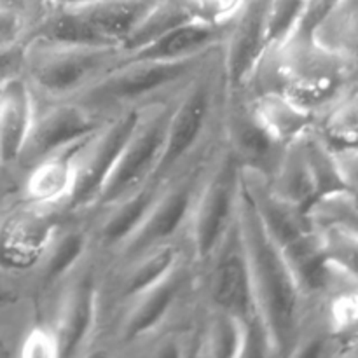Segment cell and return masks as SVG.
<instances>
[{
	"mask_svg": "<svg viewBox=\"0 0 358 358\" xmlns=\"http://www.w3.org/2000/svg\"><path fill=\"white\" fill-rule=\"evenodd\" d=\"M220 49L185 59L126 58L73 101L108 121L124 110L180 94Z\"/></svg>",
	"mask_w": 358,
	"mask_h": 358,
	"instance_id": "4",
	"label": "cell"
},
{
	"mask_svg": "<svg viewBox=\"0 0 358 358\" xmlns=\"http://www.w3.org/2000/svg\"><path fill=\"white\" fill-rule=\"evenodd\" d=\"M161 187L163 180L150 178L147 184L126 198L86 212L91 248L103 264L110 262L142 227L159 196Z\"/></svg>",
	"mask_w": 358,
	"mask_h": 358,
	"instance_id": "18",
	"label": "cell"
},
{
	"mask_svg": "<svg viewBox=\"0 0 358 358\" xmlns=\"http://www.w3.org/2000/svg\"><path fill=\"white\" fill-rule=\"evenodd\" d=\"M266 9L268 0H241L231 17L229 31L222 48V66L229 91L243 90L247 86L248 79L268 51Z\"/></svg>",
	"mask_w": 358,
	"mask_h": 358,
	"instance_id": "20",
	"label": "cell"
},
{
	"mask_svg": "<svg viewBox=\"0 0 358 358\" xmlns=\"http://www.w3.org/2000/svg\"><path fill=\"white\" fill-rule=\"evenodd\" d=\"M304 0H268L266 38L268 49L285 44L297 34L303 21Z\"/></svg>",
	"mask_w": 358,
	"mask_h": 358,
	"instance_id": "31",
	"label": "cell"
},
{
	"mask_svg": "<svg viewBox=\"0 0 358 358\" xmlns=\"http://www.w3.org/2000/svg\"><path fill=\"white\" fill-rule=\"evenodd\" d=\"M41 10L38 0H0V59L21 52L34 37Z\"/></svg>",
	"mask_w": 358,
	"mask_h": 358,
	"instance_id": "29",
	"label": "cell"
},
{
	"mask_svg": "<svg viewBox=\"0 0 358 358\" xmlns=\"http://www.w3.org/2000/svg\"><path fill=\"white\" fill-rule=\"evenodd\" d=\"M220 143L222 124L177 171L164 178L159 196L145 222L110 262L124 261L157 245L187 238L196 201Z\"/></svg>",
	"mask_w": 358,
	"mask_h": 358,
	"instance_id": "7",
	"label": "cell"
},
{
	"mask_svg": "<svg viewBox=\"0 0 358 358\" xmlns=\"http://www.w3.org/2000/svg\"><path fill=\"white\" fill-rule=\"evenodd\" d=\"M329 262L358 282V236L339 227H318Z\"/></svg>",
	"mask_w": 358,
	"mask_h": 358,
	"instance_id": "32",
	"label": "cell"
},
{
	"mask_svg": "<svg viewBox=\"0 0 358 358\" xmlns=\"http://www.w3.org/2000/svg\"><path fill=\"white\" fill-rule=\"evenodd\" d=\"M34 114L35 96L17 69L0 80V166H16Z\"/></svg>",
	"mask_w": 358,
	"mask_h": 358,
	"instance_id": "22",
	"label": "cell"
},
{
	"mask_svg": "<svg viewBox=\"0 0 358 358\" xmlns=\"http://www.w3.org/2000/svg\"><path fill=\"white\" fill-rule=\"evenodd\" d=\"M9 296H10L9 280H6L2 275H0V297H9Z\"/></svg>",
	"mask_w": 358,
	"mask_h": 358,
	"instance_id": "38",
	"label": "cell"
},
{
	"mask_svg": "<svg viewBox=\"0 0 358 358\" xmlns=\"http://www.w3.org/2000/svg\"><path fill=\"white\" fill-rule=\"evenodd\" d=\"M306 133L285 147L278 166L268 180L273 191L282 196L285 201L310 212L311 206L317 203L318 196L313 168H311L306 149Z\"/></svg>",
	"mask_w": 358,
	"mask_h": 358,
	"instance_id": "26",
	"label": "cell"
},
{
	"mask_svg": "<svg viewBox=\"0 0 358 358\" xmlns=\"http://www.w3.org/2000/svg\"><path fill=\"white\" fill-rule=\"evenodd\" d=\"M177 100L178 94L140 108L135 129L129 135L96 205L91 210L126 198L154 177L163 156L168 122Z\"/></svg>",
	"mask_w": 358,
	"mask_h": 358,
	"instance_id": "13",
	"label": "cell"
},
{
	"mask_svg": "<svg viewBox=\"0 0 358 358\" xmlns=\"http://www.w3.org/2000/svg\"><path fill=\"white\" fill-rule=\"evenodd\" d=\"M238 219L250 262L255 299L271 332L276 357H294L306 320V297L282 250L266 233L243 192Z\"/></svg>",
	"mask_w": 358,
	"mask_h": 358,
	"instance_id": "1",
	"label": "cell"
},
{
	"mask_svg": "<svg viewBox=\"0 0 358 358\" xmlns=\"http://www.w3.org/2000/svg\"><path fill=\"white\" fill-rule=\"evenodd\" d=\"M201 303L199 266L187 257L161 282L119 308L94 336L87 357H129V353Z\"/></svg>",
	"mask_w": 358,
	"mask_h": 358,
	"instance_id": "3",
	"label": "cell"
},
{
	"mask_svg": "<svg viewBox=\"0 0 358 358\" xmlns=\"http://www.w3.org/2000/svg\"><path fill=\"white\" fill-rule=\"evenodd\" d=\"M355 73V65L318 45L311 35L296 34L285 44L264 52L243 90L275 91L315 115Z\"/></svg>",
	"mask_w": 358,
	"mask_h": 358,
	"instance_id": "2",
	"label": "cell"
},
{
	"mask_svg": "<svg viewBox=\"0 0 358 358\" xmlns=\"http://www.w3.org/2000/svg\"><path fill=\"white\" fill-rule=\"evenodd\" d=\"M70 210L23 199L0 217V275L28 290L52 238Z\"/></svg>",
	"mask_w": 358,
	"mask_h": 358,
	"instance_id": "11",
	"label": "cell"
},
{
	"mask_svg": "<svg viewBox=\"0 0 358 358\" xmlns=\"http://www.w3.org/2000/svg\"><path fill=\"white\" fill-rule=\"evenodd\" d=\"M324 49L358 66V0H343L311 31Z\"/></svg>",
	"mask_w": 358,
	"mask_h": 358,
	"instance_id": "28",
	"label": "cell"
},
{
	"mask_svg": "<svg viewBox=\"0 0 358 358\" xmlns=\"http://www.w3.org/2000/svg\"><path fill=\"white\" fill-rule=\"evenodd\" d=\"M128 58L122 48L77 45L34 35L20 55V72L35 100H76Z\"/></svg>",
	"mask_w": 358,
	"mask_h": 358,
	"instance_id": "5",
	"label": "cell"
},
{
	"mask_svg": "<svg viewBox=\"0 0 358 358\" xmlns=\"http://www.w3.org/2000/svg\"><path fill=\"white\" fill-rule=\"evenodd\" d=\"M240 2L241 0H154L122 49L126 55H131L184 24L229 23Z\"/></svg>",
	"mask_w": 358,
	"mask_h": 358,
	"instance_id": "21",
	"label": "cell"
},
{
	"mask_svg": "<svg viewBox=\"0 0 358 358\" xmlns=\"http://www.w3.org/2000/svg\"><path fill=\"white\" fill-rule=\"evenodd\" d=\"M80 145L45 157L41 163L34 164L30 170L23 171L21 173L23 175L21 178L23 199L48 206L69 205L73 187V157Z\"/></svg>",
	"mask_w": 358,
	"mask_h": 358,
	"instance_id": "24",
	"label": "cell"
},
{
	"mask_svg": "<svg viewBox=\"0 0 358 358\" xmlns=\"http://www.w3.org/2000/svg\"><path fill=\"white\" fill-rule=\"evenodd\" d=\"M241 345H243L241 322L234 315L208 308L205 304L199 357L240 358Z\"/></svg>",
	"mask_w": 358,
	"mask_h": 358,
	"instance_id": "30",
	"label": "cell"
},
{
	"mask_svg": "<svg viewBox=\"0 0 358 358\" xmlns=\"http://www.w3.org/2000/svg\"><path fill=\"white\" fill-rule=\"evenodd\" d=\"M187 257H192L191 247H189L187 238H182L170 243L157 245L124 261L103 264L100 282L98 329L119 308L161 282L168 273L173 271Z\"/></svg>",
	"mask_w": 358,
	"mask_h": 358,
	"instance_id": "14",
	"label": "cell"
},
{
	"mask_svg": "<svg viewBox=\"0 0 358 358\" xmlns=\"http://www.w3.org/2000/svg\"><path fill=\"white\" fill-rule=\"evenodd\" d=\"M227 96L222 49L178 94L168 122L166 142L152 178L164 180L177 171L222 124Z\"/></svg>",
	"mask_w": 358,
	"mask_h": 358,
	"instance_id": "6",
	"label": "cell"
},
{
	"mask_svg": "<svg viewBox=\"0 0 358 358\" xmlns=\"http://www.w3.org/2000/svg\"><path fill=\"white\" fill-rule=\"evenodd\" d=\"M21 171L14 166H0V217L21 198Z\"/></svg>",
	"mask_w": 358,
	"mask_h": 358,
	"instance_id": "34",
	"label": "cell"
},
{
	"mask_svg": "<svg viewBox=\"0 0 358 358\" xmlns=\"http://www.w3.org/2000/svg\"><path fill=\"white\" fill-rule=\"evenodd\" d=\"M222 133L243 168L271 177L287 145L276 142L252 110L243 90H227L222 110Z\"/></svg>",
	"mask_w": 358,
	"mask_h": 358,
	"instance_id": "19",
	"label": "cell"
},
{
	"mask_svg": "<svg viewBox=\"0 0 358 358\" xmlns=\"http://www.w3.org/2000/svg\"><path fill=\"white\" fill-rule=\"evenodd\" d=\"M198 266L199 290L206 306L234 315L241 325L262 317L255 299L240 219Z\"/></svg>",
	"mask_w": 358,
	"mask_h": 358,
	"instance_id": "12",
	"label": "cell"
},
{
	"mask_svg": "<svg viewBox=\"0 0 358 358\" xmlns=\"http://www.w3.org/2000/svg\"><path fill=\"white\" fill-rule=\"evenodd\" d=\"M339 171L348 189H358V149L334 154Z\"/></svg>",
	"mask_w": 358,
	"mask_h": 358,
	"instance_id": "36",
	"label": "cell"
},
{
	"mask_svg": "<svg viewBox=\"0 0 358 358\" xmlns=\"http://www.w3.org/2000/svg\"><path fill=\"white\" fill-rule=\"evenodd\" d=\"M38 2H41L42 7H72L96 2V0H38Z\"/></svg>",
	"mask_w": 358,
	"mask_h": 358,
	"instance_id": "37",
	"label": "cell"
},
{
	"mask_svg": "<svg viewBox=\"0 0 358 358\" xmlns=\"http://www.w3.org/2000/svg\"><path fill=\"white\" fill-rule=\"evenodd\" d=\"M357 72H358V66H357Z\"/></svg>",
	"mask_w": 358,
	"mask_h": 358,
	"instance_id": "39",
	"label": "cell"
},
{
	"mask_svg": "<svg viewBox=\"0 0 358 358\" xmlns=\"http://www.w3.org/2000/svg\"><path fill=\"white\" fill-rule=\"evenodd\" d=\"M243 164L224 140L217 150L189 224L187 240L194 261L203 262L217 247L240 213Z\"/></svg>",
	"mask_w": 358,
	"mask_h": 358,
	"instance_id": "10",
	"label": "cell"
},
{
	"mask_svg": "<svg viewBox=\"0 0 358 358\" xmlns=\"http://www.w3.org/2000/svg\"><path fill=\"white\" fill-rule=\"evenodd\" d=\"M93 252L86 212H70L52 238L37 273L28 287L35 320L44 315L65 280Z\"/></svg>",
	"mask_w": 358,
	"mask_h": 358,
	"instance_id": "17",
	"label": "cell"
},
{
	"mask_svg": "<svg viewBox=\"0 0 358 358\" xmlns=\"http://www.w3.org/2000/svg\"><path fill=\"white\" fill-rule=\"evenodd\" d=\"M105 122V119L98 117L73 100H35L30 133L14 168L23 173L45 157L73 149L90 138Z\"/></svg>",
	"mask_w": 358,
	"mask_h": 358,
	"instance_id": "16",
	"label": "cell"
},
{
	"mask_svg": "<svg viewBox=\"0 0 358 358\" xmlns=\"http://www.w3.org/2000/svg\"><path fill=\"white\" fill-rule=\"evenodd\" d=\"M154 0H96L72 7H42L37 37L77 45L124 48Z\"/></svg>",
	"mask_w": 358,
	"mask_h": 358,
	"instance_id": "8",
	"label": "cell"
},
{
	"mask_svg": "<svg viewBox=\"0 0 358 358\" xmlns=\"http://www.w3.org/2000/svg\"><path fill=\"white\" fill-rule=\"evenodd\" d=\"M103 262L91 252L65 280L38 320L51 325L58 357H87L100 317V282Z\"/></svg>",
	"mask_w": 358,
	"mask_h": 358,
	"instance_id": "9",
	"label": "cell"
},
{
	"mask_svg": "<svg viewBox=\"0 0 358 358\" xmlns=\"http://www.w3.org/2000/svg\"><path fill=\"white\" fill-rule=\"evenodd\" d=\"M343 0H304V13L297 34L311 35L318 23L341 3Z\"/></svg>",
	"mask_w": 358,
	"mask_h": 358,
	"instance_id": "35",
	"label": "cell"
},
{
	"mask_svg": "<svg viewBox=\"0 0 358 358\" xmlns=\"http://www.w3.org/2000/svg\"><path fill=\"white\" fill-rule=\"evenodd\" d=\"M229 23L184 24V27H178L161 35L159 38L143 45L138 51L131 52L128 55V58L185 59L208 55V52L224 48L227 31H229Z\"/></svg>",
	"mask_w": 358,
	"mask_h": 358,
	"instance_id": "23",
	"label": "cell"
},
{
	"mask_svg": "<svg viewBox=\"0 0 358 358\" xmlns=\"http://www.w3.org/2000/svg\"><path fill=\"white\" fill-rule=\"evenodd\" d=\"M245 91V90H243ZM252 110L266 131L282 145H289L311 129L315 115L275 91L248 93Z\"/></svg>",
	"mask_w": 358,
	"mask_h": 358,
	"instance_id": "27",
	"label": "cell"
},
{
	"mask_svg": "<svg viewBox=\"0 0 358 358\" xmlns=\"http://www.w3.org/2000/svg\"><path fill=\"white\" fill-rule=\"evenodd\" d=\"M138 114L140 108H133L114 115L77 149L73 157V187L66 205L70 212H90L96 205L135 129Z\"/></svg>",
	"mask_w": 358,
	"mask_h": 358,
	"instance_id": "15",
	"label": "cell"
},
{
	"mask_svg": "<svg viewBox=\"0 0 358 358\" xmlns=\"http://www.w3.org/2000/svg\"><path fill=\"white\" fill-rule=\"evenodd\" d=\"M310 217L317 227H339L358 236V210L350 205L346 191L315 203L310 208Z\"/></svg>",
	"mask_w": 358,
	"mask_h": 358,
	"instance_id": "33",
	"label": "cell"
},
{
	"mask_svg": "<svg viewBox=\"0 0 358 358\" xmlns=\"http://www.w3.org/2000/svg\"><path fill=\"white\" fill-rule=\"evenodd\" d=\"M311 128L334 154L358 149V72L315 114Z\"/></svg>",
	"mask_w": 358,
	"mask_h": 358,
	"instance_id": "25",
	"label": "cell"
}]
</instances>
